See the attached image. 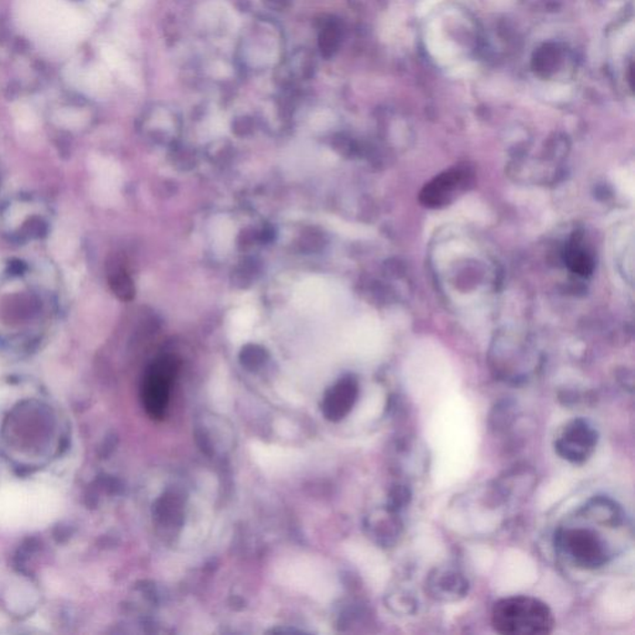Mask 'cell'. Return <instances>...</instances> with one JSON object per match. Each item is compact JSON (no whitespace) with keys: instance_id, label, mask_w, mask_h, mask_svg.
Masks as SVG:
<instances>
[{"instance_id":"obj_1","label":"cell","mask_w":635,"mask_h":635,"mask_svg":"<svg viewBox=\"0 0 635 635\" xmlns=\"http://www.w3.org/2000/svg\"><path fill=\"white\" fill-rule=\"evenodd\" d=\"M492 624L504 635H546L554 630L555 617L541 599L511 596L494 604Z\"/></svg>"},{"instance_id":"obj_2","label":"cell","mask_w":635,"mask_h":635,"mask_svg":"<svg viewBox=\"0 0 635 635\" xmlns=\"http://www.w3.org/2000/svg\"><path fill=\"white\" fill-rule=\"evenodd\" d=\"M555 537L556 548L575 568L599 569L612 558L609 542L593 528L562 527Z\"/></svg>"},{"instance_id":"obj_3","label":"cell","mask_w":635,"mask_h":635,"mask_svg":"<svg viewBox=\"0 0 635 635\" xmlns=\"http://www.w3.org/2000/svg\"><path fill=\"white\" fill-rule=\"evenodd\" d=\"M179 363L171 356H164L153 364L143 385V405L150 417H164L169 403L170 386L177 376Z\"/></svg>"},{"instance_id":"obj_4","label":"cell","mask_w":635,"mask_h":635,"mask_svg":"<svg viewBox=\"0 0 635 635\" xmlns=\"http://www.w3.org/2000/svg\"><path fill=\"white\" fill-rule=\"evenodd\" d=\"M599 435L585 418H575L559 432L555 439V451L572 465H583L595 453Z\"/></svg>"},{"instance_id":"obj_5","label":"cell","mask_w":635,"mask_h":635,"mask_svg":"<svg viewBox=\"0 0 635 635\" xmlns=\"http://www.w3.org/2000/svg\"><path fill=\"white\" fill-rule=\"evenodd\" d=\"M472 183V174L466 168L456 167L443 171L422 189L421 204L430 209L445 208L465 194Z\"/></svg>"},{"instance_id":"obj_6","label":"cell","mask_w":635,"mask_h":635,"mask_svg":"<svg viewBox=\"0 0 635 635\" xmlns=\"http://www.w3.org/2000/svg\"><path fill=\"white\" fill-rule=\"evenodd\" d=\"M469 581L459 569L439 566L425 579V593L442 603L458 602L468 596Z\"/></svg>"},{"instance_id":"obj_7","label":"cell","mask_w":635,"mask_h":635,"mask_svg":"<svg viewBox=\"0 0 635 635\" xmlns=\"http://www.w3.org/2000/svg\"><path fill=\"white\" fill-rule=\"evenodd\" d=\"M358 381L353 376L344 377L328 391L323 403V414L331 421H341L348 416L358 400Z\"/></svg>"},{"instance_id":"obj_8","label":"cell","mask_w":635,"mask_h":635,"mask_svg":"<svg viewBox=\"0 0 635 635\" xmlns=\"http://www.w3.org/2000/svg\"><path fill=\"white\" fill-rule=\"evenodd\" d=\"M582 519L592 521L603 527H620L624 523V511L617 506L616 501L606 497H596L590 499L579 510Z\"/></svg>"},{"instance_id":"obj_9","label":"cell","mask_w":635,"mask_h":635,"mask_svg":"<svg viewBox=\"0 0 635 635\" xmlns=\"http://www.w3.org/2000/svg\"><path fill=\"white\" fill-rule=\"evenodd\" d=\"M566 262L573 272L579 276L587 277L593 272V259L589 252L579 243V240L569 243L565 256Z\"/></svg>"},{"instance_id":"obj_10","label":"cell","mask_w":635,"mask_h":635,"mask_svg":"<svg viewBox=\"0 0 635 635\" xmlns=\"http://www.w3.org/2000/svg\"><path fill=\"white\" fill-rule=\"evenodd\" d=\"M411 490L406 486H396L394 492L391 493L390 510L398 511L404 509L411 501Z\"/></svg>"},{"instance_id":"obj_11","label":"cell","mask_w":635,"mask_h":635,"mask_svg":"<svg viewBox=\"0 0 635 635\" xmlns=\"http://www.w3.org/2000/svg\"><path fill=\"white\" fill-rule=\"evenodd\" d=\"M85 115L78 111H65L58 113V123L67 128H78L85 125Z\"/></svg>"},{"instance_id":"obj_12","label":"cell","mask_w":635,"mask_h":635,"mask_svg":"<svg viewBox=\"0 0 635 635\" xmlns=\"http://www.w3.org/2000/svg\"><path fill=\"white\" fill-rule=\"evenodd\" d=\"M16 121L23 128L30 129L36 126V117H34L32 111L26 108H19L16 112Z\"/></svg>"}]
</instances>
